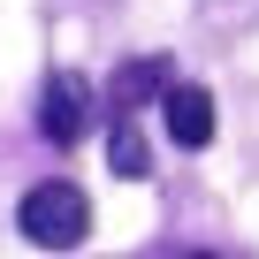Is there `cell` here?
Listing matches in <instances>:
<instances>
[{"instance_id": "4", "label": "cell", "mask_w": 259, "mask_h": 259, "mask_svg": "<svg viewBox=\"0 0 259 259\" xmlns=\"http://www.w3.org/2000/svg\"><path fill=\"white\" fill-rule=\"evenodd\" d=\"M168 92V61L160 54H145V61H122L114 69V84H107V107H114V122H130L145 99H160Z\"/></svg>"}, {"instance_id": "1", "label": "cell", "mask_w": 259, "mask_h": 259, "mask_svg": "<svg viewBox=\"0 0 259 259\" xmlns=\"http://www.w3.org/2000/svg\"><path fill=\"white\" fill-rule=\"evenodd\" d=\"M16 229H23L31 244H46V251H76V244L92 236V198H84L76 183L46 176V183H31V191H23Z\"/></svg>"}, {"instance_id": "6", "label": "cell", "mask_w": 259, "mask_h": 259, "mask_svg": "<svg viewBox=\"0 0 259 259\" xmlns=\"http://www.w3.org/2000/svg\"><path fill=\"white\" fill-rule=\"evenodd\" d=\"M176 259H221V251H176Z\"/></svg>"}, {"instance_id": "5", "label": "cell", "mask_w": 259, "mask_h": 259, "mask_svg": "<svg viewBox=\"0 0 259 259\" xmlns=\"http://www.w3.org/2000/svg\"><path fill=\"white\" fill-rule=\"evenodd\" d=\"M107 168H114V176H145V168H153V145H145L138 122H114V138H107Z\"/></svg>"}, {"instance_id": "3", "label": "cell", "mask_w": 259, "mask_h": 259, "mask_svg": "<svg viewBox=\"0 0 259 259\" xmlns=\"http://www.w3.org/2000/svg\"><path fill=\"white\" fill-rule=\"evenodd\" d=\"M160 114H168V138L183 153H206L213 145V92L206 84H168L160 92Z\"/></svg>"}, {"instance_id": "2", "label": "cell", "mask_w": 259, "mask_h": 259, "mask_svg": "<svg viewBox=\"0 0 259 259\" xmlns=\"http://www.w3.org/2000/svg\"><path fill=\"white\" fill-rule=\"evenodd\" d=\"M84 130H92V84L76 69H54L46 92H38V138L46 145H76Z\"/></svg>"}]
</instances>
